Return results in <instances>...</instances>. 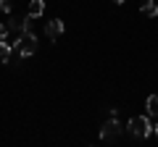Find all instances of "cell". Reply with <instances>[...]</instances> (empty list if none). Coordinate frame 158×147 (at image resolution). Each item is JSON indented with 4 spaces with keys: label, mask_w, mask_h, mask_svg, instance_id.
<instances>
[{
    "label": "cell",
    "mask_w": 158,
    "mask_h": 147,
    "mask_svg": "<svg viewBox=\"0 0 158 147\" xmlns=\"http://www.w3.org/2000/svg\"><path fill=\"white\" fill-rule=\"evenodd\" d=\"M153 131H156V137H158V124H156V126H153Z\"/></svg>",
    "instance_id": "obj_14"
},
{
    "label": "cell",
    "mask_w": 158,
    "mask_h": 147,
    "mask_svg": "<svg viewBox=\"0 0 158 147\" xmlns=\"http://www.w3.org/2000/svg\"><path fill=\"white\" fill-rule=\"evenodd\" d=\"M0 11L6 13V16H11V11H13V3H11V0H0Z\"/></svg>",
    "instance_id": "obj_11"
},
{
    "label": "cell",
    "mask_w": 158,
    "mask_h": 147,
    "mask_svg": "<svg viewBox=\"0 0 158 147\" xmlns=\"http://www.w3.org/2000/svg\"><path fill=\"white\" fill-rule=\"evenodd\" d=\"M6 26H8V32L11 34H24V18H13V16H8V21H6Z\"/></svg>",
    "instance_id": "obj_5"
},
{
    "label": "cell",
    "mask_w": 158,
    "mask_h": 147,
    "mask_svg": "<svg viewBox=\"0 0 158 147\" xmlns=\"http://www.w3.org/2000/svg\"><path fill=\"white\" fill-rule=\"evenodd\" d=\"M127 129H129L132 137H137V139H145V137L153 134V124L148 116H132L129 124H127Z\"/></svg>",
    "instance_id": "obj_1"
},
{
    "label": "cell",
    "mask_w": 158,
    "mask_h": 147,
    "mask_svg": "<svg viewBox=\"0 0 158 147\" xmlns=\"http://www.w3.org/2000/svg\"><path fill=\"white\" fill-rule=\"evenodd\" d=\"M148 116H156V118H158V95L148 97Z\"/></svg>",
    "instance_id": "obj_10"
},
{
    "label": "cell",
    "mask_w": 158,
    "mask_h": 147,
    "mask_svg": "<svg viewBox=\"0 0 158 147\" xmlns=\"http://www.w3.org/2000/svg\"><path fill=\"white\" fill-rule=\"evenodd\" d=\"M121 129H124V126L116 121V116H111V118L100 126V139L103 142H113L116 137H121Z\"/></svg>",
    "instance_id": "obj_3"
},
{
    "label": "cell",
    "mask_w": 158,
    "mask_h": 147,
    "mask_svg": "<svg viewBox=\"0 0 158 147\" xmlns=\"http://www.w3.org/2000/svg\"><path fill=\"white\" fill-rule=\"evenodd\" d=\"M24 34H27V37H37V18L34 16H24Z\"/></svg>",
    "instance_id": "obj_6"
},
{
    "label": "cell",
    "mask_w": 158,
    "mask_h": 147,
    "mask_svg": "<svg viewBox=\"0 0 158 147\" xmlns=\"http://www.w3.org/2000/svg\"><path fill=\"white\" fill-rule=\"evenodd\" d=\"M11 53H13L11 42H0V63H8V61H11Z\"/></svg>",
    "instance_id": "obj_9"
},
{
    "label": "cell",
    "mask_w": 158,
    "mask_h": 147,
    "mask_svg": "<svg viewBox=\"0 0 158 147\" xmlns=\"http://www.w3.org/2000/svg\"><path fill=\"white\" fill-rule=\"evenodd\" d=\"M111 3H118V6H124V3H127V0H111Z\"/></svg>",
    "instance_id": "obj_13"
},
{
    "label": "cell",
    "mask_w": 158,
    "mask_h": 147,
    "mask_svg": "<svg viewBox=\"0 0 158 147\" xmlns=\"http://www.w3.org/2000/svg\"><path fill=\"white\" fill-rule=\"evenodd\" d=\"M8 34H11L8 26H6V24H0V42H8Z\"/></svg>",
    "instance_id": "obj_12"
},
{
    "label": "cell",
    "mask_w": 158,
    "mask_h": 147,
    "mask_svg": "<svg viewBox=\"0 0 158 147\" xmlns=\"http://www.w3.org/2000/svg\"><path fill=\"white\" fill-rule=\"evenodd\" d=\"M45 13V0H29V16L40 18Z\"/></svg>",
    "instance_id": "obj_7"
},
{
    "label": "cell",
    "mask_w": 158,
    "mask_h": 147,
    "mask_svg": "<svg viewBox=\"0 0 158 147\" xmlns=\"http://www.w3.org/2000/svg\"><path fill=\"white\" fill-rule=\"evenodd\" d=\"M11 47L19 55H34L37 53V37H27V34H19L16 42H11Z\"/></svg>",
    "instance_id": "obj_2"
},
{
    "label": "cell",
    "mask_w": 158,
    "mask_h": 147,
    "mask_svg": "<svg viewBox=\"0 0 158 147\" xmlns=\"http://www.w3.org/2000/svg\"><path fill=\"white\" fill-rule=\"evenodd\" d=\"M63 32H66V24H63L61 18H53V21L45 24V37L50 42H58V37H61Z\"/></svg>",
    "instance_id": "obj_4"
},
{
    "label": "cell",
    "mask_w": 158,
    "mask_h": 147,
    "mask_svg": "<svg viewBox=\"0 0 158 147\" xmlns=\"http://www.w3.org/2000/svg\"><path fill=\"white\" fill-rule=\"evenodd\" d=\"M140 11L145 13V16H158V3L156 0H145V3L140 6Z\"/></svg>",
    "instance_id": "obj_8"
}]
</instances>
